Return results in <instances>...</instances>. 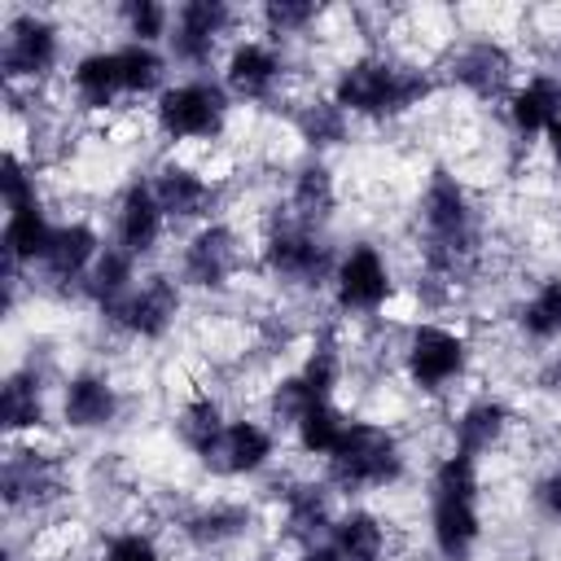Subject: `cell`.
I'll return each instance as SVG.
<instances>
[{
	"mask_svg": "<svg viewBox=\"0 0 561 561\" xmlns=\"http://www.w3.org/2000/svg\"><path fill=\"white\" fill-rule=\"evenodd\" d=\"M473 342L460 324L447 320H416L403 333L399 346V377L408 381L412 394H421L425 403H438L451 412V403H460L473 390Z\"/></svg>",
	"mask_w": 561,
	"mask_h": 561,
	"instance_id": "cell-1",
	"label": "cell"
},
{
	"mask_svg": "<svg viewBox=\"0 0 561 561\" xmlns=\"http://www.w3.org/2000/svg\"><path fill=\"white\" fill-rule=\"evenodd\" d=\"M75 61V44L57 9L0 4V75L4 88L57 83Z\"/></svg>",
	"mask_w": 561,
	"mask_h": 561,
	"instance_id": "cell-2",
	"label": "cell"
},
{
	"mask_svg": "<svg viewBox=\"0 0 561 561\" xmlns=\"http://www.w3.org/2000/svg\"><path fill=\"white\" fill-rule=\"evenodd\" d=\"M237 110L219 75H175L153 101V123L167 149H202L228 140Z\"/></svg>",
	"mask_w": 561,
	"mask_h": 561,
	"instance_id": "cell-3",
	"label": "cell"
},
{
	"mask_svg": "<svg viewBox=\"0 0 561 561\" xmlns=\"http://www.w3.org/2000/svg\"><path fill=\"white\" fill-rule=\"evenodd\" d=\"M399 298V272L377 237H346L333 263L329 302L342 320H377Z\"/></svg>",
	"mask_w": 561,
	"mask_h": 561,
	"instance_id": "cell-4",
	"label": "cell"
},
{
	"mask_svg": "<svg viewBox=\"0 0 561 561\" xmlns=\"http://www.w3.org/2000/svg\"><path fill=\"white\" fill-rule=\"evenodd\" d=\"M105 224V241L127 250L131 259H140L145 267H158L171 250V224L153 197V184H149V171L145 175H131L105 206L101 215Z\"/></svg>",
	"mask_w": 561,
	"mask_h": 561,
	"instance_id": "cell-5",
	"label": "cell"
},
{
	"mask_svg": "<svg viewBox=\"0 0 561 561\" xmlns=\"http://www.w3.org/2000/svg\"><path fill=\"white\" fill-rule=\"evenodd\" d=\"M289 75H294L289 53L263 35H241L219 61V83L228 88V96L241 110H263V114L280 101Z\"/></svg>",
	"mask_w": 561,
	"mask_h": 561,
	"instance_id": "cell-6",
	"label": "cell"
},
{
	"mask_svg": "<svg viewBox=\"0 0 561 561\" xmlns=\"http://www.w3.org/2000/svg\"><path fill=\"white\" fill-rule=\"evenodd\" d=\"M280 456H285V438L263 416L241 412V416L228 421V430H224L206 473L215 482H228V486H254L263 473L276 469Z\"/></svg>",
	"mask_w": 561,
	"mask_h": 561,
	"instance_id": "cell-7",
	"label": "cell"
},
{
	"mask_svg": "<svg viewBox=\"0 0 561 561\" xmlns=\"http://www.w3.org/2000/svg\"><path fill=\"white\" fill-rule=\"evenodd\" d=\"M500 118L513 140L539 145L548 131L561 127V70L557 66H526L513 92L500 105Z\"/></svg>",
	"mask_w": 561,
	"mask_h": 561,
	"instance_id": "cell-8",
	"label": "cell"
},
{
	"mask_svg": "<svg viewBox=\"0 0 561 561\" xmlns=\"http://www.w3.org/2000/svg\"><path fill=\"white\" fill-rule=\"evenodd\" d=\"M329 543L337 548L342 561H390L399 535H394L390 517H386L377 504H346V508L333 517Z\"/></svg>",
	"mask_w": 561,
	"mask_h": 561,
	"instance_id": "cell-9",
	"label": "cell"
},
{
	"mask_svg": "<svg viewBox=\"0 0 561 561\" xmlns=\"http://www.w3.org/2000/svg\"><path fill=\"white\" fill-rule=\"evenodd\" d=\"M171 9H175V4H158V0H123V4H114L118 44H149V48H162L167 35H171Z\"/></svg>",
	"mask_w": 561,
	"mask_h": 561,
	"instance_id": "cell-10",
	"label": "cell"
},
{
	"mask_svg": "<svg viewBox=\"0 0 561 561\" xmlns=\"http://www.w3.org/2000/svg\"><path fill=\"white\" fill-rule=\"evenodd\" d=\"M96 561H171V543L153 526H118L101 535Z\"/></svg>",
	"mask_w": 561,
	"mask_h": 561,
	"instance_id": "cell-11",
	"label": "cell"
},
{
	"mask_svg": "<svg viewBox=\"0 0 561 561\" xmlns=\"http://www.w3.org/2000/svg\"><path fill=\"white\" fill-rule=\"evenodd\" d=\"M294 561H342V557H337V548H333L329 539H320V543H307Z\"/></svg>",
	"mask_w": 561,
	"mask_h": 561,
	"instance_id": "cell-12",
	"label": "cell"
}]
</instances>
